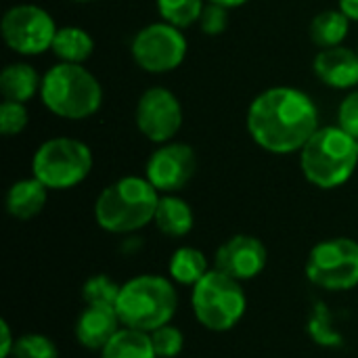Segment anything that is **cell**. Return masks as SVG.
Wrapping results in <instances>:
<instances>
[{"mask_svg":"<svg viewBox=\"0 0 358 358\" xmlns=\"http://www.w3.org/2000/svg\"><path fill=\"white\" fill-rule=\"evenodd\" d=\"M319 130V111L313 99L292 86H275L254 99L248 111L250 136L268 153L287 155Z\"/></svg>","mask_w":358,"mask_h":358,"instance_id":"cell-1","label":"cell"},{"mask_svg":"<svg viewBox=\"0 0 358 358\" xmlns=\"http://www.w3.org/2000/svg\"><path fill=\"white\" fill-rule=\"evenodd\" d=\"M159 191L141 176H124L101 191L94 203L96 224L115 235L136 233L155 220Z\"/></svg>","mask_w":358,"mask_h":358,"instance_id":"cell-2","label":"cell"},{"mask_svg":"<svg viewBox=\"0 0 358 358\" xmlns=\"http://www.w3.org/2000/svg\"><path fill=\"white\" fill-rule=\"evenodd\" d=\"M176 306L178 296L170 279L162 275H138L122 283L115 313L122 327L151 334L172 321Z\"/></svg>","mask_w":358,"mask_h":358,"instance_id":"cell-3","label":"cell"},{"mask_svg":"<svg viewBox=\"0 0 358 358\" xmlns=\"http://www.w3.org/2000/svg\"><path fill=\"white\" fill-rule=\"evenodd\" d=\"M302 172L319 189L344 185L358 166V141L340 126L319 128L302 147Z\"/></svg>","mask_w":358,"mask_h":358,"instance_id":"cell-4","label":"cell"},{"mask_svg":"<svg viewBox=\"0 0 358 358\" xmlns=\"http://www.w3.org/2000/svg\"><path fill=\"white\" fill-rule=\"evenodd\" d=\"M40 96L50 113L65 120H86L101 109L103 88L84 65L59 63L44 73Z\"/></svg>","mask_w":358,"mask_h":358,"instance_id":"cell-5","label":"cell"},{"mask_svg":"<svg viewBox=\"0 0 358 358\" xmlns=\"http://www.w3.org/2000/svg\"><path fill=\"white\" fill-rule=\"evenodd\" d=\"M191 306L195 319L210 331H231L245 315L248 298L241 281L227 273L212 268L191 294Z\"/></svg>","mask_w":358,"mask_h":358,"instance_id":"cell-6","label":"cell"},{"mask_svg":"<svg viewBox=\"0 0 358 358\" xmlns=\"http://www.w3.org/2000/svg\"><path fill=\"white\" fill-rule=\"evenodd\" d=\"M90 170L92 153L88 145L67 136L44 141L31 159L34 176L50 191H63L80 185Z\"/></svg>","mask_w":358,"mask_h":358,"instance_id":"cell-7","label":"cell"},{"mask_svg":"<svg viewBox=\"0 0 358 358\" xmlns=\"http://www.w3.org/2000/svg\"><path fill=\"white\" fill-rule=\"evenodd\" d=\"M306 277L329 292H346L358 285V241L348 237L317 243L306 260Z\"/></svg>","mask_w":358,"mask_h":358,"instance_id":"cell-8","label":"cell"},{"mask_svg":"<svg viewBox=\"0 0 358 358\" xmlns=\"http://www.w3.org/2000/svg\"><path fill=\"white\" fill-rule=\"evenodd\" d=\"M57 25L52 17L36 4L10 6L2 17V38L19 55H40L52 46Z\"/></svg>","mask_w":358,"mask_h":358,"instance_id":"cell-9","label":"cell"},{"mask_svg":"<svg viewBox=\"0 0 358 358\" xmlns=\"http://www.w3.org/2000/svg\"><path fill=\"white\" fill-rule=\"evenodd\" d=\"M187 55V40L178 27L170 23H151L132 40V57L136 65L149 73H168L176 69Z\"/></svg>","mask_w":358,"mask_h":358,"instance_id":"cell-10","label":"cell"},{"mask_svg":"<svg viewBox=\"0 0 358 358\" xmlns=\"http://www.w3.org/2000/svg\"><path fill=\"white\" fill-rule=\"evenodd\" d=\"M136 126L145 138L168 143L182 126V107L168 88H149L136 105Z\"/></svg>","mask_w":358,"mask_h":358,"instance_id":"cell-11","label":"cell"},{"mask_svg":"<svg viewBox=\"0 0 358 358\" xmlns=\"http://www.w3.org/2000/svg\"><path fill=\"white\" fill-rule=\"evenodd\" d=\"M197 168L195 151L185 143H168L159 147L147 162L145 178L159 193H176L189 185Z\"/></svg>","mask_w":358,"mask_h":358,"instance_id":"cell-12","label":"cell"},{"mask_svg":"<svg viewBox=\"0 0 358 358\" xmlns=\"http://www.w3.org/2000/svg\"><path fill=\"white\" fill-rule=\"evenodd\" d=\"M268 262V252L258 237L235 235L227 239L214 256V268L227 273L237 281L256 279Z\"/></svg>","mask_w":358,"mask_h":358,"instance_id":"cell-13","label":"cell"},{"mask_svg":"<svg viewBox=\"0 0 358 358\" xmlns=\"http://www.w3.org/2000/svg\"><path fill=\"white\" fill-rule=\"evenodd\" d=\"M122 329L120 317L111 306H86L76 321V340L82 348L101 352Z\"/></svg>","mask_w":358,"mask_h":358,"instance_id":"cell-14","label":"cell"},{"mask_svg":"<svg viewBox=\"0 0 358 358\" xmlns=\"http://www.w3.org/2000/svg\"><path fill=\"white\" fill-rule=\"evenodd\" d=\"M315 73L331 88L358 86V52L346 46L323 48L315 57Z\"/></svg>","mask_w":358,"mask_h":358,"instance_id":"cell-15","label":"cell"},{"mask_svg":"<svg viewBox=\"0 0 358 358\" xmlns=\"http://www.w3.org/2000/svg\"><path fill=\"white\" fill-rule=\"evenodd\" d=\"M48 189L36 178L17 180L6 193V210L17 220H29L38 216L46 206Z\"/></svg>","mask_w":358,"mask_h":358,"instance_id":"cell-16","label":"cell"},{"mask_svg":"<svg viewBox=\"0 0 358 358\" xmlns=\"http://www.w3.org/2000/svg\"><path fill=\"white\" fill-rule=\"evenodd\" d=\"M193 210L191 206L176 197V195H164L159 197L157 212H155V224L157 229L168 237H185L193 229Z\"/></svg>","mask_w":358,"mask_h":358,"instance_id":"cell-17","label":"cell"},{"mask_svg":"<svg viewBox=\"0 0 358 358\" xmlns=\"http://www.w3.org/2000/svg\"><path fill=\"white\" fill-rule=\"evenodd\" d=\"M42 86L36 69L27 63H10L0 73V90L4 101L27 103Z\"/></svg>","mask_w":358,"mask_h":358,"instance_id":"cell-18","label":"cell"},{"mask_svg":"<svg viewBox=\"0 0 358 358\" xmlns=\"http://www.w3.org/2000/svg\"><path fill=\"white\" fill-rule=\"evenodd\" d=\"M212 268L208 266V260L203 256V252L195 250V248H178L168 264V273L170 279L178 285H191L195 287Z\"/></svg>","mask_w":358,"mask_h":358,"instance_id":"cell-19","label":"cell"},{"mask_svg":"<svg viewBox=\"0 0 358 358\" xmlns=\"http://www.w3.org/2000/svg\"><path fill=\"white\" fill-rule=\"evenodd\" d=\"M50 50L63 61V63H84L92 50H94V40L90 38V34L82 27H61L55 34L52 46Z\"/></svg>","mask_w":358,"mask_h":358,"instance_id":"cell-20","label":"cell"},{"mask_svg":"<svg viewBox=\"0 0 358 358\" xmlns=\"http://www.w3.org/2000/svg\"><path fill=\"white\" fill-rule=\"evenodd\" d=\"M101 358H157V355L149 334L122 327L101 350Z\"/></svg>","mask_w":358,"mask_h":358,"instance_id":"cell-21","label":"cell"},{"mask_svg":"<svg viewBox=\"0 0 358 358\" xmlns=\"http://www.w3.org/2000/svg\"><path fill=\"white\" fill-rule=\"evenodd\" d=\"M350 27V19L342 10H323L310 23V40L321 48L340 46Z\"/></svg>","mask_w":358,"mask_h":358,"instance_id":"cell-22","label":"cell"},{"mask_svg":"<svg viewBox=\"0 0 358 358\" xmlns=\"http://www.w3.org/2000/svg\"><path fill=\"white\" fill-rule=\"evenodd\" d=\"M308 334H310L313 342L323 348H340L344 344V338L338 331V327L334 323V315L325 302H315L313 315L308 319Z\"/></svg>","mask_w":358,"mask_h":358,"instance_id":"cell-23","label":"cell"},{"mask_svg":"<svg viewBox=\"0 0 358 358\" xmlns=\"http://www.w3.org/2000/svg\"><path fill=\"white\" fill-rule=\"evenodd\" d=\"M203 6V0H157V10L162 19L178 29L199 21Z\"/></svg>","mask_w":358,"mask_h":358,"instance_id":"cell-24","label":"cell"},{"mask_svg":"<svg viewBox=\"0 0 358 358\" xmlns=\"http://www.w3.org/2000/svg\"><path fill=\"white\" fill-rule=\"evenodd\" d=\"M122 285L107 275H92L82 287V300L86 306H111L115 308Z\"/></svg>","mask_w":358,"mask_h":358,"instance_id":"cell-25","label":"cell"},{"mask_svg":"<svg viewBox=\"0 0 358 358\" xmlns=\"http://www.w3.org/2000/svg\"><path fill=\"white\" fill-rule=\"evenodd\" d=\"M13 358H59L57 344L42 334H25L17 338Z\"/></svg>","mask_w":358,"mask_h":358,"instance_id":"cell-26","label":"cell"},{"mask_svg":"<svg viewBox=\"0 0 358 358\" xmlns=\"http://www.w3.org/2000/svg\"><path fill=\"white\" fill-rule=\"evenodd\" d=\"M149 336H151V344L157 358H176L185 348V334L170 323L164 327H157Z\"/></svg>","mask_w":358,"mask_h":358,"instance_id":"cell-27","label":"cell"},{"mask_svg":"<svg viewBox=\"0 0 358 358\" xmlns=\"http://www.w3.org/2000/svg\"><path fill=\"white\" fill-rule=\"evenodd\" d=\"M27 126V109L25 103L4 101L0 105V132L4 136H17Z\"/></svg>","mask_w":358,"mask_h":358,"instance_id":"cell-28","label":"cell"},{"mask_svg":"<svg viewBox=\"0 0 358 358\" xmlns=\"http://www.w3.org/2000/svg\"><path fill=\"white\" fill-rule=\"evenodd\" d=\"M199 25L203 29V34L208 36H218L227 29L229 25V8L227 6H220V4H206L203 6V13L199 17Z\"/></svg>","mask_w":358,"mask_h":358,"instance_id":"cell-29","label":"cell"},{"mask_svg":"<svg viewBox=\"0 0 358 358\" xmlns=\"http://www.w3.org/2000/svg\"><path fill=\"white\" fill-rule=\"evenodd\" d=\"M338 126L348 132L350 136H355L358 141V90L357 92H350L342 105H340V111H338Z\"/></svg>","mask_w":358,"mask_h":358,"instance_id":"cell-30","label":"cell"},{"mask_svg":"<svg viewBox=\"0 0 358 358\" xmlns=\"http://www.w3.org/2000/svg\"><path fill=\"white\" fill-rule=\"evenodd\" d=\"M17 338L13 336V329L6 321H0V358H10L15 350Z\"/></svg>","mask_w":358,"mask_h":358,"instance_id":"cell-31","label":"cell"},{"mask_svg":"<svg viewBox=\"0 0 358 358\" xmlns=\"http://www.w3.org/2000/svg\"><path fill=\"white\" fill-rule=\"evenodd\" d=\"M340 10L350 21H358V0H340Z\"/></svg>","mask_w":358,"mask_h":358,"instance_id":"cell-32","label":"cell"},{"mask_svg":"<svg viewBox=\"0 0 358 358\" xmlns=\"http://www.w3.org/2000/svg\"><path fill=\"white\" fill-rule=\"evenodd\" d=\"M214 4H220V6H227V8H235V6H241L245 4L248 0H210Z\"/></svg>","mask_w":358,"mask_h":358,"instance_id":"cell-33","label":"cell"},{"mask_svg":"<svg viewBox=\"0 0 358 358\" xmlns=\"http://www.w3.org/2000/svg\"><path fill=\"white\" fill-rule=\"evenodd\" d=\"M73 2H94V0H73Z\"/></svg>","mask_w":358,"mask_h":358,"instance_id":"cell-34","label":"cell"}]
</instances>
